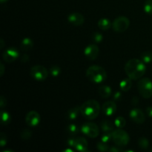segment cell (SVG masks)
<instances>
[{
  "mask_svg": "<svg viewBox=\"0 0 152 152\" xmlns=\"http://www.w3.org/2000/svg\"><path fill=\"white\" fill-rule=\"evenodd\" d=\"M30 75L34 80L39 82H42L48 78V72L42 65H34L30 71Z\"/></svg>",
  "mask_w": 152,
  "mask_h": 152,
  "instance_id": "8992f818",
  "label": "cell"
},
{
  "mask_svg": "<svg viewBox=\"0 0 152 152\" xmlns=\"http://www.w3.org/2000/svg\"><path fill=\"white\" fill-rule=\"evenodd\" d=\"M65 151H71V152H72L73 151L71 149H66Z\"/></svg>",
  "mask_w": 152,
  "mask_h": 152,
  "instance_id": "ee69618b",
  "label": "cell"
},
{
  "mask_svg": "<svg viewBox=\"0 0 152 152\" xmlns=\"http://www.w3.org/2000/svg\"><path fill=\"white\" fill-rule=\"evenodd\" d=\"M111 21L106 18H102L98 22V27L102 31H108L111 27Z\"/></svg>",
  "mask_w": 152,
  "mask_h": 152,
  "instance_id": "ffe728a7",
  "label": "cell"
},
{
  "mask_svg": "<svg viewBox=\"0 0 152 152\" xmlns=\"http://www.w3.org/2000/svg\"><path fill=\"white\" fill-rule=\"evenodd\" d=\"M61 69L59 67L54 65V66H52L50 68V73L53 77H58V76L60 74Z\"/></svg>",
  "mask_w": 152,
  "mask_h": 152,
  "instance_id": "4dcf8cb0",
  "label": "cell"
},
{
  "mask_svg": "<svg viewBox=\"0 0 152 152\" xmlns=\"http://www.w3.org/2000/svg\"><path fill=\"white\" fill-rule=\"evenodd\" d=\"M138 145L142 149H146L148 148V145H149V142H148V139L145 137H140L138 140Z\"/></svg>",
  "mask_w": 152,
  "mask_h": 152,
  "instance_id": "4316f807",
  "label": "cell"
},
{
  "mask_svg": "<svg viewBox=\"0 0 152 152\" xmlns=\"http://www.w3.org/2000/svg\"><path fill=\"white\" fill-rule=\"evenodd\" d=\"M117 108V105L114 101H107L102 105V111L105 115L110 117L115 114Z\"/></svg>",
  "mask_w": 152,
  "mask_h": 152,
  "instance_id": "4fadbf2b",
  "label": "cell"
},
{
  "mask_svg": "<svg viewBox=\"0 0 152 152\" xmlns=\"http://www.w3.org/2000/svg\"><path fill=\"white\" fill-rule=\"evenodd\" d=\"M114 123L110 120H104L100 124L101 129L103 132H113L114 130Z\"/></svg>",
  "mask_w": 152,
  "mask_h": 152,
  "instance_id": "d6986e66",
  "label": "cell"
},
{
  "mask_svg": "<svg viewBox=\"0 0 152 152\" xmlns=\"http://www.w3.org/2000/svg\"><path fill=\"white\" fill-rule=\"evenodd\" d=\"M141 59L145 64H149L152 62V51L147 50L141 53Z\"/></svg>",
  "mask_w": 152,
  "mask_h": 152,
  "instance_id": "603a6c76",
  "label": "cell"
},
{
  "mask_svg": "<svg viewBox=\"0 0 152 152\" xmlns=\"http://www.w3.org/2000/svg\"><path fill=\"white\" fill-rule=\"evenodd\" d=\"M130 25V21L126 16H119L114 20L112 23V28L117 33L125 32Z\"/></svg>",
  "mask_w": 152,
  "mask_h": 152,
  "instance_id": "52a82bcc",
  "label": "cell"
},
{
  "mask_svg": "<svg viewBox=\"0 0 152 152\" xmlns=\"http://www.w3.org/2000/svg\"><path fill=\"white\" fill-rule=\"evenodd\" d=\"M137 88L141 96L145 99L152 96V81L149 78H142L138 81Z\"/></svg>",
  "mask_w": 152,
  "mask_h": 152,
  "instance_id": "277c9868",
  "label": "cell"
},
{
  "mask_svg": "<svg viewBox=\"0 0 152 152\" xmlns=\"http://www.w3.org/2000/svg\"><path fill=\"white\" fill-rule=\"evenodd\" d=\"M33 46H34V42L31 38H28V37L23 39L20 45L21 50L23 51H29L32 49Z\"/></svg>",
  "mask_w": 152,
  "mask_h": 152,
  "instance_id": "e0dca14e",
  "label": "cell"
},
{
  "mask_svg": "<svg viewBox=\"0 0 152 152\" xmlns=\"http://www.w3.org/2000/svg\"><path fill=\"white\" fill-rule=\"evenodd\" d=\"M88 146V143L84 137H79L75 138L74 148H76V150L81 152H85L87 151Z\"/></svg>",
  "mask_w": 152,
  "mask_h": 152,
  "instance_id": "9a60e30c",
  "label": "cell"
},
{
  "mask_svg": "<svg viewBox=\"0 0 152 152\" xmlns=\"http://www.w3.org/2000/svg\"><path fill=\"white\" fill-rule=\"evenodd\" d=\"M130 118L137 124H142L145 121V115L140 108H134L129 113Z\"/></svg>",
  "mask_w": 152,
  "mask_h": 152,
  "instance_id": "30bf717a",
  "label": "cell"
},
{
  "mask_svg": "<svg viewBox=\"0 0 152 152\" xmlns=\"http://www.w3.org/2000/svg\"><path fill=\"white\" fill-rule=\"evenodd\" d=\"M144 10L146 13L152 15V0H146L144 4Z\"/></svg>",
  "mask_w": 152,
  "mask_h": 152,
  "instance_id": "f546056e",
  "label": "cell"
},
{
  "mask_svg": "<svg viewBox=\"0 0 152 152\" xmlns=\"http://www.w3.org/2000/svg\"><path fill=\"white\" fill-rule=\"evenodd\" d=\"M96 148L99 150V151H109V146H108V143L105 142H102V140L99 141L97 142V145H96Z\"/></svg>",
  "mask_w": 152,
  "mask_h": 152,
  "instance_id": "484cf974",
  "label": "cell"
},
{
  "mask_svg": "<svg viewBox=\"0 0 152 152\" xmlns=\"http://www.w3.org/2000/svg\"><path fill=\"white\" fill-rule=\"evenodd\" d=\"M81 132L86 136L91 138H95L99 136V129L94 123H86L81 126Z\"/></svg>",
  "mask_w": 152,
  "mask_h": 152,
  "instance_id": "ba28073f",
  "label": "cell"
},
{
  "mask_svg": "<svg viewBox=\"0 0 152 152\" xmlns=\"http://www.w3.org/2000/svg\"><path fill=\"white\" fill-rule=\"evenodd\" d=\"M4 65H3V63L0 64V76L2 77L4 75Z\"/></svg>",
  "mask_w": 152,
  "mask_h": 152,
  "instance_id": "60d3db41",
  "label": "cell"
},
{
  "mask_svg": "<svg viewBox=\"0 0 152 152\" xmlns=\"http://www.w3.org/2000/svg\"><path fill=\"white\" fill-rule=\"evenodd\" d=\"M112 140L116 145L119 147H124L128 145L130 140L129 135L126 131L122 129H117L114 130L112 133Z\"/></svg>",
  "mask_w": 152,
  "mask_h": 152,
  "instance_id": "5b68a950",
  "label": "cell"
},
{
  "mask_svg": "<svg viewBox=\"0 0 152 152\" xmlns=\"http://www.w3.org/2000/svg\"><path fill=\"white\" fill-rule=\"evenodd\" d=\"M2 56L4 62L10 63L19 57V52L15 48H9L3 52Z\"/></svg>",
  "mask_w": 152,
  "mask_h": 152,
  "instance_id": "8fae6325",
  "label": "cell"
},
{
  "mask_svg": "<svg viewBox=\"0 0 152 152\" xmlns=\"http://www.w3.org/2000/svg\"><path fill=\"white\" fill-rule=\"evenodd\" d=\"M131 102H132V105H134V106H136V105H138L140 103V100H139V98L137 97V96H134L133 98H132V101H131Z\"/></svg>",
  "mask_w": 152,
  "mask_h": 152,
  "instance_id": "d590c367",
  "label": "cell"
},
{
  "mask_svg": "<svg viewBox=\"0 0 152 152\" xmlns=\"http://www.w3.org/2000/svg\"><path fill=\"white\" fill-rule=\"evenodd\" d=\"M6 105H7V99L4 96H1V97H0V107H1V109L4 107H5Z\"/></svg>",
  "mask_w": 152,
  "mask_h": 152,
  "instance_id": "836d02e7",
  "label": "cell"
},
{
  "mask_svg": "<svg viewBox=\"0 0 152 152\" xmlns=\"http://www.w3.org/2000/svg\"><path fill=\"white\" fill-rule=\"evenodd\" d=\"M132 80L130 78L124 79V80H122L120 83V88L123 91L127 92L129 91L131 89L132 86Z\"/></svg>",
  "mask_w": 152,
  "mask_h": 152,
  "instance_id": "44dd1931",
  "label": "cell"
},
{
  "mask_svg": "<svg viewBox=\"0 0 152 152\" xmlns=\"http://www.w3.org/2000/svg\"><path fill=\"white\" fill-rule=\"evenodd\" d=\"M67 132H68L70 135L74 136V135H76L79 132V128L77 125L72 123V124H70L67 127Z\"/></svg>",
  "mask_w": 152,
  "mask_h": 152,
  "instance_id": "cb8c5ba5",
  "label": "cell"
},
{
  "mask_svg": "<svg viewBox=\"0 0 152 152\" xmlns=\"http://www.w3.org/2000/svg\"><path fill=\"white\" fill-rule=\"evenodd\" d=\"M114 125L117 128L123 129L126 126V120L123 117H117L114 120Z\"/></svg>",
  "mask_w": 152,
  "mask_h": 152,
  "instance_id": "d4e9b609",
  "label": "cell"
},
{
  "mask_svg": "<svg viewBox=\"0 0 152 152\" xmlns=\"http://www.w3.org/2000/svg\"><path fill=\"white\" fill-rule=\"evenodd\" d=\"M7 144V136L4 133H1L0 136V146L4 147V145Z\"/></svg>",
  "mask_w": 152,
  "mask_h": 152,
  "instance_id": "d6a6232c",
  "label": "cell"
},
{
  "mask_svg": "<svg viewBox=\"0 0 152 152\" xmlns=\"http://www.w3.org/2000/svg\"><path fill=\"white\" fill-rule=\"evenodd\" d=\"M109 151L111 152H119L122 151V150L119 148V146L116 145V146H112L109 148Z\"/></svg>",
  "mask_w": 152,
  "mask_h": 152,
  "instance_id": "74e56055",
  "label": "cell"
},
{
  "mask_svg": "<svg viewBox=\"0 0 152 152\" xmlns=\"http://www.w3.org/2000/svg\"><path fill=\"white\" fill-rule=\"evenodd\" d=\"M68 20L70 23L72 24L74 26H80L84 23L85 18L81 13H73L68 16Z\"/></svg>",
  "mask_w": 152,
  "mask_h": 152,
  "instance_id": "5bb4252c",
  "label": "cell"
},
{
  "mask_svg": "<svg viewBox=\"0 0 152 152\" xmlns=\"http://www.w3.org/2000/svg\"><path fill=\"white\" fill-rule=\"evenodd\" d=\"M100 112V105L95 99H89L80 106V113L86 120L96 119Z\"/></svg>",
  "mask_w": 152,
  "mask_h": 152,
  "instance_id": "7a4b0ae2",
  "label": "cell"
},
{
  "mask_svg": "<svg viewBox=\"0 0 152 152\" xmlns=\"http://www.w3.org/2000/svg\"><path fill=\"white\" fill-rule=\"evenodd\" d=\"M146 113L149 117H152V107L148 106L146 108Z\"/></svg>",
  "mask_w": 152,
  "mask_h": 152,
  "instance_id": "ab89813d",
  "label": "cell"
},
{
  "mask_svg": "<svg viewBox=\"0 0 152 152\" xmlns=\"http://www.w3.org/2000/svg\"><path fill=\"white\" fill-rule=\"evenodd\" d=\"M86 77L92 83L99 84L106 80L107 72L102 67L91 65L86 71Z\"/></svg>",
  "mask_w": 152,
  "mask_h": 152,
  "instance_id": "3957f363",
  "label": "cell"
},
{
  "mask_svg": "<svg viewBox=\"0 0 152 152\" xmlns=\"http://www.w3.org/2000/svg\"><path fill=\"white\" fill-rule=\"evenodd\" d=\"M99 48L96 45H89L85 49V56H86L87 59L89 60H94L97 58L98 55H99Z\"/></svg>",
  "mask_w": 152,
  "mask_h": 152,
  "instance_id": "7c38bea8",
  "label": "cell"
},
{
  "mask_svg": "<svg viewBox=\"0 0 152 152\" xmlns=\"http://www.w3.org/2000/svg\"><path fill=\"white\" fill-rule=\"evenodd\" d=\"M112 133L113 132H104L103 134L101 136V140L108 143L112 140Z\"/></svg>",
  "mask_w": 152,
  "mask_h": 152,
  "instance_id": "f1b7e54d",
  "label": "cell"
},
{
  "mask_svg": "<svg viewBox=\"0 0 152 152\" xmlns=\"http://www.w3.org/2000/svg\"><path fill=\"white\" fill-rule=\"evenodd\" d=\"M98 93L99 95L103 99H107L110 97L112 94V90L111 87L108 86H102L98 88Z\"/></svg>",
  "mask_w": 152,
  "mask_h": 152,
  "instance_id": "2e32d148",
  "label": "cell"
},
{
  "mask_svg": "<svg viewBox=\"0 0 152 152\" xmlns=\"http://www.w3.org/2000/svg\"><path fill=\"white\" fill-rule=\"evenodd\" d=\"M32 136V132L30 129H24L21 133V138L23 140H28Z\"/></svg>",
  "mask_w": 152,
  "mask_h": 152,
  "instance_id": "83f0119b",
  "label": "cell"
},
{
  "mask_svg": "<svg viewBox=\"0 0 152 152\" xmlns=\"http://www.w3.org/2000/svg\"><path fill=\"white\" fill-rule=\"evenodd\" d=\"M92 39H93L95 42L99 43L102 41V39H103V37H102V34H99V33L98 32L94 33L93 35H92Z\"/></svg>",
  "mask_w": 152,
  "mask_h": 152,
  "instance_id": "1f68e13d",
  "label": "cell"
},
{
  "mask_svg": "<svg viewBox=\"0 0 152 152\" xmlns=\"http://www.w3.org/2000/svg\"><path fill=\"white\" fill-rule=\"evenodd\" d=\"M29 60H30V56H28V54L22 55V56L21 57V61H22V62H24V63H26V62H28Z\"/></svg>",
  "mask_w": 152,
  "mask_h": 152,
  "instance_id": "8d00e7d4",
  "label": "cell"
},
{
  "mask_svg": "<svg viewBox=\"0 0 152 152\" xmlns=\"http://www.w3.org/2000/svg\"><path fill=\"white\" fill-rule=\"evenodd\" d=\"M11 122V117L10 114L7 111L1 110V124L6 126L8 125Z\"/></svg>",
  "mask_w": 152,
  "mask_h": 152,
  "instance_id": "7402d4cb",
  "label": "cell"
},
{
  "mask_svg": "<svg viewBox=\"0 0 152 152\" xmlns=\"http://www.w3.org/2000/svg\"><path fill=\"white\" fill-rule=\"evenodd\" d=\"M80 113V107L76 106L74 108H71L67 112V118L68 120H74L78 117L79 114Z\"/></svg>",
  "mask_w": 152,
  "mask_h": 152,
  "instance_id": "ac0fdd59",
  "label": "cell"
},
{
  "mask_svg": "<svg viewBox=\"0 0 152 152\" xmlns=\"http://www.w3.org/2000/svg\"><path fill=\"white\" fill-rule=\"evenodd\" d=\"M41 120L40 114L36 111H31L27 114L25 117V122L28 126L34 127V126H38L39 123Z\"/></svg>",
  "mask_w": 152,
  "mask_h": 152,
  "instance_id": "9c48e42d",
  "label": "cell"
},
{
  "mask_svg": "<svg viewBox=\"0 0 152 152\" xmlns=\"http://www.w3.org/2000/svg\"><path fill=\"white\" fill-rule=\"evenodd\" d=\"M151 152H152V148H151Z\"/></svg>",
  "mask_w": 152,
  "mask_h": 152,
  "instance_id": "f6af8a7d",
  "label": "cell"
},
{
  "mask_svg": "<svg viewBox=\"0 0 152 152\" xmlns=\"http://www.w3.org/2000/svg\"><path fill=\"white\" fill-rule=\"evenodd\" d=\"M146 67L142 60L132 59L128 61L125 65V72L129 78L132 80H140L145 74Z\"/></svg>",
  "mask_w": 152,
  "mask_h": 152,
  "instance_id": "6da1fadb",
  "label": "cell"
},
{
  "mask_svg": "<svg viewBox=\"0 0 152 152\" xmlns=\"http://www.w3.org/2000/svg\"><path fill=\"white\" fill-rule=\"evenodd\" d=\"M122 98H123V95H122V94L120 93V92L117 91V92H115V93H114V100H116V101L121 100Z\"/></svg>",
  "mask_w": 152,
  "mask_h": 152,
  "instance_id": "e575fe53",
  "label": "cell"
},
{
  "mask_svg": "<svg viewBox=\"0 0 152 152\" xmlns=\"http://www.w3.org/2000/svg\"><path fill=\"white\" fill-rule=\"evenodd\" d=\"M68 145L71 147H74V145H75V139H74V138H71V139L68 140Z\"/></svg>",
  "mask_w": 152,
  "mask_h": 152,
  "instance_id": "f35d334b",
  "label": "cell"
},
{
  "mask_svg": "<svg viewBox=\"0 0 152 152\" xmlns=\"http://www.w3.org/2000/svg\"><path fill=\"white\" fill-rule=\"evenodd\" d=\"M0 42H1V45H0V49H3V48L4 47V39H1V40H0Z\"/></svg>",
  "mask_w": 152,
  "mask_h": 152,
  "instance_id": "b9f144b4",
  "label": "cell"
},
{
  "mask_svg": "<svg viewBox=\"0 0 152 152\" xmlns=\"http://www.w3.org/2000/svg\"><path fill=\"white\" fill-rule=\"evenodd\" d=\"M0 1H1V3H4V2H6V1H8V0H0Z\"/></svg>",
  "mask_w": 152,
  "mask_h": 152,
  "instance_id": "7bdbcfd3",
  "label": "cell"
}]
</instances>
